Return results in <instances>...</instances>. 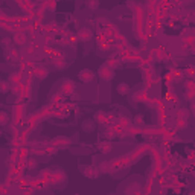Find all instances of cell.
I'll return each mask as SVG.
<instances>
[{"instance_id": "obj_7", "label": "cell", "mask_w": 195, "mask_h": 195, "mask_svg": "<svg viewBox=\"0 0 195 195\" xmlns=\"http://www.w3.org/2000/svg\"><path fill=\"white\" fill-rule=\"evenodd\" d=\"M88 6L90 8H96V6H99V3H88Z\"/></svg>"}, {"instance_id": "obj_1", "label": "cell", "mask_w": 195, "mask_h": 195, "mask_svg": "<svg viewBox=\"0 0 195 195\" xmlns=\"http://www.w3.org/2000/svg\"><path fill=\"white\" fill-rule=\"evenodd\" d=\"M92 37H93V34H92V31H90L88 28H82L79 32H78V38H79L81 41H88Z\"/></svg>"}, {"instance_id": "obj_2", "label": "cell", "mask_w": 195, "mask_h": 195, "mask_svg": "<svg viewBox=\"0 0 195 195\" xmlns=\"http://www.w3.org/2000/svg\"><path fill=\"white\" fill-rule=\"evenodd\" d=\"M99 75H101V78H102V79H105V81H110L111 78L114 76V75H113V70H111L110 67H102Z\"/></svg>"}, {"instance_id": "obj_6", "label": "cell", "mask_w": 195, "mask_h": 195, "mask_svg": "<svg viewBox=\"0 0 195 195\" xmlns=\"http://www.w3.org/2000/svg\"><path fill=\"white\" fill-rule=\"evenodd\" d=\"M8 90H9V85H8L6 81H2V82H0V92H2V93H6Z\"/></svg>"}, {"instance_id": "obj_4", "label": "cell", "mask_w": 195, "mask_h": 195, "mask_svg": "<svg viewBox=\"0 0 195 195\" xmlns=\"http://www.w3.org/2000/svg\"><path fill=\"white\" fill-rule=\"evenodd\" d=\"M9 122V114L6 111H0V125H6Z\"/></svg>"}, {"instance_id": "obj_3", "label": "cell", "mask_w": 195, "mask_h": 195, "mask_svg": "<svg viewBox=\"0 0 195 195\" xmlns=\"http://www.w3.org/2000/svg\"><path fill=\"white\" fill-rule=\"evenodd\" d=\"M79 78H81V79L82 81H92L93 79V78H95V73L92 72V70H82L81 73H79Z\"/></svg>"}, {"instance_id": "obj_5", "label": "cell", "mask_w": 195, "mask_h": 195, "mask_svg": "<svg viewBox=\"0 0 195 195\" xmlns=\"http://www.w3.org/2000/svg\"><path fill=\"white\" fill-rule=\"evenodd\" d=\"M128 90H130V87H128L125 82H121V84L118 85V92H119L121 95H127V93H128Z\"/></svg>"}]
</instances>
